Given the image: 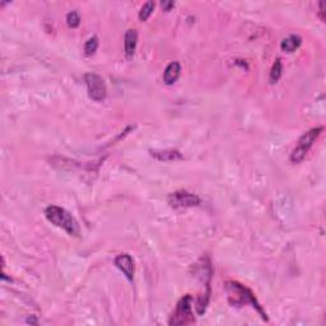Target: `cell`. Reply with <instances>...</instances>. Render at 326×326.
Here are the masks:
<instances>
[{"instance_id": "obj_17", "label": "cell", "mask_w": 326, "mask_h": 326, "mask_svg": "<svg viewBox=\"0 0 326 326\" xmlns=\"http://www.w3.org/2000/svg\"><path fill=\"white\" fill-rule=\"evenodd\" d=\"M325 3L323 2H321L320 3V18L322 19V21H325V17H323V13H325Z\"/></svg>"}, {"instance_id": "obj_8", "label": "cell", "mask_w": 326, "mask_h": 326, "mask_svg": "<svg viewBox=\"0 0 326 326\" xmlns=\"http://www.w3.org/2000/svg\"><path fill=\"white\" fill-rule=\"evenodd\" d=\"M151 156L161 162L182 161L183 156L176 149H163V151H151Z\"/></svg>"}, {"instance_id": "obj_16", "label": "cell", "mask_w": 326, "mask_h": 326, "mask_svg": "<svg viewBox=\"0 0 326 326\" xmlns=\"http://www.w3.org/2000/svg\"><path fill=\"white\" fill-rule=\"evenodd\" d=\"M161 6L166 12H168V11H171L173 7H175V3H173V2H162Z\"/></svg>"}, {"instance_id": "obj_12", "label": "cell", "mask_w": 326, "mask_h": 326, "mask_svg": "<svg viewBox=\"0 0 326 326\" xmlns=\"http://www.w3.org/2000/svg\"><path fill=\"white\" fill-rule=\"evenodd\" d=\"M282 73H283V65H282V60L281 59H277L275 60V62L273 64V68L272 71H270V83H277L279 79H281L282 77Z\"/></svg>"}, {"instance_id": "obj_3", "label": "cell", "mask_w": 326, "mask_h": 326, "mask_svg": "<svg viewBox=\"0 0 326 326\" xmlns=\"http://www.w3.org/2000/svg\"><path fill=\"white\" fill-rule=\"evenodd\" d=\"M322 132H323L322 126L313 127V129L306 132L305 134L299 138L296 147H294L293 151H292L291 153L292 163H301V162L306 158V156H307V153L310 152V149L312 148L313 143H315L316 139L320 137V134Z\"/></svg>"}, {"instance_id": "obj_1", "label": "cell", "mask_w": 326, "mask_h": 326, "mask_svg": "<svg viewBox=\"0 0 326 326\" xmlns=\"http://www.w3.org/2000/svg\"><path fill=\"white\" fill-rule=\"evenodd\" d=\"M227 293H228V299L232 305L235 306H243V305H251L256 311L262 315L263 320L268 321V315L264 310H263L262 305H260L257 299H256L255 294L246 288L245 286L240 284L238 282H227L226 283Z\"/></svg>"}, {"instance_id": "obj_4", "label": "cell", "mask_w": 326, "mask_h": 326, "mask_svg": "<svg viewBox=\"0 0 326 326\" xmlns=\"http://www.w3.org/2000/svg\"><path fill=\"white\" fill-rule=\"evenodd\" d=\"M195 321L194 311H192V298L191 296L186 294L185 297L178 301L175 311L171 315L170 325H189Z\"/></svg>"}, {"instance_id": "obj_15", "label": "cell", "mask_w": 326, "mask_h": 326, "mask_svg": "<svg viewBox=\"0 0 326 326\" xmlns=\"http://www.w3.org/2000/svg\"><path fill=\"white\" fill-rule=\"evenodd\" d=\"M67 23L69 27L77 28L81 25V17H79V14L77 12H71L67 16Z\"/></svg>"}, {"instance_id": "obj_5", "label": "cell", "mask_w": 326, "mask_h": 326, "mask_svg": "<svg viewBox=\"0 0 326 326\" xmlns=\"http://www.w3.org/2000/svg\"><path fill=\"white\" fill-rule=\"evenodd\" d=\"M84 81H86L87 89H88L89 98L96 102H102L107 96V88H106L102 77L95 73H88L84 77Z\"/></svg>"}, {"instance_id": "obj_7", "label": "cell", "mask_w": 326, "mask_h": 326, "mask_svg": "<svg viewBox=\"0 0 326 326\" xmlns=\"http://www.w3.org/2000/svg\"><path fill=\"white\" fill-rule=\"evenodd\" d=\"M115 267L125 275L127 281L132 282L134 279V260L129 253H120L119 256H116L115 259Z\"/></svg>"}, {"instance_id": "obj_2", "label": "cell", "mask_w": 326, "mask_h": 326, "mask_svg": "<svg viewBox=\"0 0 326 326\" xmlns=\"http://www.w3.org/2000/svg\"><path fill=\"white\" fill-rule=\"evenodd\" d=\"M45 216L49 219V222H51L54 226L64 229L68 235L77 237L81 233V228H79L77 219L69 212L65 211L64 208L57 207V205H50L45 209Z\"/></svg>"}, {"instance_id": "obj_11", "label": "cell", "mask_w": 326, "mask_h": 326, "mask_svg": "<svg viewBox=\"0 0 326 326\" xmlns=\"http://www.w3.org/2000/svg\"><path fill=\"white\" fill-rule=\"evenodd\" d=\"M302 43V38L299 36L291 35L289 37L284 38L281 43V49L283 50L284 52H288V54H292V52L296 51Z\"/></svg>"}, {"instance_id": "obj_10", "label": "cell", "mask_w": 326, "mask_h": 326, "mask_svg": "<svg viewBox=\"0 0 326 326\" xmlns=\"http://www.w3.org/2000/svg\"><path fill=\"white\" fill-rule=\"evenodd\" d=\"M137 43H138V33L135 30H127L125 33V55L127 59L134 56L135 50H137Z\"/></svg>"}, {"instance_id": "obj_6", "label": "cell", "mask_w": 326, "mask_h": 326, "mask_svg": "<svg viewBox=\"0 0 326 326\" xmlns=\"http://www.w3.org/2000/svg\"><path fill=\"white\" fill-rule=\"evenodd\" d=\"M167 202L170 204V207L175 208V209L192 208L202 204V200H200V198L198 195L186 191V190H178V191L170 194L167 198Z\"/></svg>"}, {"instance_id": "obj_14", "label": "cell", "mask_w": 326, "mask_h": 326, "mask_svg": "<svg viewBox=\"0 0 326 326\" xmlns=\"http://www.w3.org/2000/svg\"><path fill=\"white\" fill-rule=\"evenodd\" d=\"M98 49V38L96 36L89 38L88 41L84 45V52H86L87 56H92V55L95 54Z\"/></svg>"}, {"instance_id": "obj_13", "label": "cell", "mask_w": 326, "mask_h": 326, "mask_svg": "<svg viewBox=\"0 0 326 326\" xmlns=\"http://www.w3.org/2000/svg\"><path fill=\"white\" fill-rule=\"evenodd\" d=\"M154 7H156L154 2H147V3L142 7L141 12H139V19H141L142 22H146L147 19L151 17V14L153 13Z\"/></svg>"}, {"instance_id": "obj_9", "label": "cell", "mask_w": 326, "mask_h": 326, "mask_svg": "<svg viewBox=\"0 0 326 326\" xmlns=\"http://www.w3.org/2000/svg\"><path fill=\"white\" fill-rule=\"evenodd\" d=\"M181 73V65L180 62L177 61H172L166 67L165 73H163V82L167 86H171V84L175 83L176 81L178 79Z\"/></svg>"}]
</instances>
